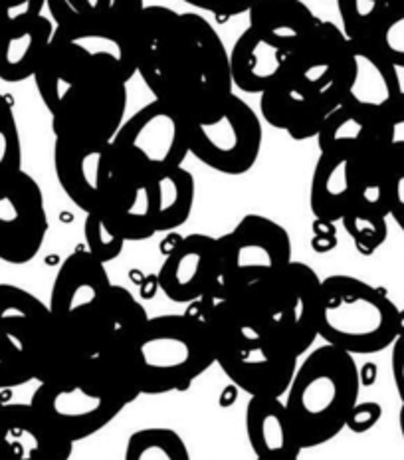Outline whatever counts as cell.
I'll use <instances>...</instances> for the list:
<instances>
[{
  "label": "cell",
  "instance_id": "e575fe53",
  "mask_svg": "<svg viewBox=\"0 0 404 460\" xmlns=\"http://www.w3.org/2000/svg\"><path fill=\"white\" fill-rule=\"evenodd\" d=\"M384 203L389 217L404 233V147L389 151L387 171H384Z\"/></svg>",
  "mask_w": 404,
  "mask_h": 460
},
{
  "label": "cell",
  "instance_id": "60d3db41",
  "mask_svg": "<svg viewBox=\"0 0 404 460\" xmlns=\"http://www.w3.org/2000/svg\"><path fill=\"white\" fill-rule=\"evenodd\" d=\"M392 348V379L394 385H397V393L400 401L404 402V333H400L394 343L391 345Z\"/></svg>",
  "mask_w": 404,
  "mask_h": 460
},
{
  "label": "cell",
  "instance_id": "bcb514c9",
  "mask_svg": "<svg viewBox=\"0 0 404 460\" xmlns=\"http://www.w3.org/2000/svg\"><path fill=\"white\" fill-rule=\"evenodd\" d=\"M256 460H297V458H285V456H264V458H256Z\"/></svg>",
  "mask_w": 404,
  "mask_h": 460
},
{
  "label": "cell",
  "instance_id": "3957f363",
  "mask_svg": "<svg viewBox=\"0 0 404 460\" xmlns=\"http://www.w3.org/2000/svg\"><path fill=\"white\" fill-rule=\"evenodd\" d=\"M135 399L139 393L118 363L85 358L40 381L31 405L75 445L98 435Z\"/></svg>",
  "mask_w": 404,
  "mask_h": 460
},
{
  "label": "cell",
  "instance_id": "ac0fdd59",
  "mask_svg": "<svg viewBox=\"0 0 404 460\" xmlns=\"http://www.w3.org/2000/svg\"><path fill=\"white\" fill-rule=\"evenodd\" d=\"M351 78L341 105L373 118L402 92L399 68L371 42H349Z\"/></svg>",
  "mask_w": 404,
  "mask_h": 460
},
{
  "label": "cell",
  "instance_id": "836d02e7",
  "mask_svg": "<svg viewBox=\"0 0 404 460\" xmlns=\"http://www.w3.org/2000/svg\"><path fill=\"white\" fill-rule=\"evenodd\" d=\"M22 169V143L11 100L0 93V171Z\"/></svg>",
  "mask_w": 404,
  "mask_h": 460
},
{
  "label": "cell",
  "instance_id": "30bf717a",
  "mask_svg": "<svg viewBox=\"0 0 404 460\" xmlns=\"http://www.w3.org/2000/svg\"><path fill=\"white\" fill-rule=\"evenodd\" d=\"M189 153L223 175H244L262 151V121L250 105L233 93L218 110L187 121Z\"/></svg>",
  "mask_w": 404,
  "mask_h": 460
},
{
  "label": "cell",
  "instance_id": "4dcf8cb0",
  "mask_svg": "<svg viewBox=\"0 0 404 460\" xmlns=\"http://www.w3.org/2000/svg\"><path fill=\"white\" fill-rule=\"evenodd\" d=\"M123 460H190V453L177 430L149 427L127 438Z\"/></svg>",
  "mask_w": 404,
  "mask_h": 460
},
{
  "label": "cell",
  "instance_id": "d590c367",
  "mask_svg": "<svg viewBox=\"0 0 404 460\" xmlns=\"http://www.w3.org/2000/svg\"><path fill=\"white\" fill-rule=\"evenodd\" d=\"M373 44L377 46L397 68H404V11L389 6V13L384 16Z\"/></svg>",
  "mask_w": 404,
  "mask_h": 460
},
{
  "label": "cell",
  "instance_id": "f6af8a7d",
  "mask_svg": "<svg viewBox=\"0 0 404 460\" xmlns=\"http://www.w3.org/2000/svg\"><path fill=\"white\" fill-rule=\"evenodd\" d=\"M389 4L394 6V8H400V11H404V0H389Z\"/></svg>",
  "mask_w": 404,
  "mask_h": 460
},
{
  "label": "cell",
  "instance_id": "ffe728a7",
  "mask_svg": "<svg viewBox=\"0 0 404 460\" xmlns=\"http://www.w3.org/2000/svg\"><path fill=\"white\" fill-rule=\"evenodd\" d=\"M248 13L250 28L287 56L303 48L321 24L303 0H254Z\"/></svg>",
  "mask_w": 404,
  "mask_h": 460
},
{
  "label": "cell",
  "instance_id": "2e32d148",
  "mask_svg": "<svg viewBox=\"0 0 404 460\" xmlns=\"http://www.w3.org/2000/svg\"><path fill=\"white\" fill-rule=\"evenodd\" d=\"M223 278L218 238L187 234L171 246L157 274L161 292L171 302L195 304L213 290Z\"/></svg>",
  "mask_w": 404,
  "mask_h": 460
},
{
  "label": "cell",
  "instance_id": "9a60e30c",
  "mask_svg": "<svg viewBox=\"0 0 404 460\" xmlns=\"http://www.w3.org/2000/svg\"><path fill=\"white\" fill-rule=\"evenodd\" d=\"M54 169L67 199L88 215L101 205L115 172L111 141L56 137Z\"/></svg>",
  "mask_w": 404,
  "mask_h": 460
},
{
  "label": "cell",
  "instance_id": "ab89813d",
  "mask_svg": "<svg viewBox=\"0 0 404 460\" xmlns=\"http://www.w3.org/2000/svg\"><path fill=\"white\" fill-rule=\"evenodd\" d=\"M198 11L213 13L218 18H233L250 11L254 0H182Z\"/></svg>",
  "mask_w": 404,
  "mask_h": 460
},
{
  "label": "cell",
  "instance_id": "4fadbf2b",
  "mask_svg": "<svg viewBox=\"0 0 404 460\" xmlns=\"http://www.w3.org/2000/svg\"><path fill=\"white\" fill-rule=\"evenodd\" d=\"M223 280L248 286L277 274L292 262V238L276 220L246 215L218 238Z\"/></svg>",
  "mask_w": 404,
  "mask_h": 460
},
{
  "label": "cell",
  "instance_id": "9c48e42d",
  "mask_svg": "<svg viewBox=\"0 0 404 460\" xmlns=\"http://www.w3.org/2000/svg\"><path fill=\"white\" fill-rule=\"evenodd\" d=\"M75 359L57 338L48 304L21 286L0 284V361L44 381Z\"/></svg>",
  "mask_w": 404,
  "mask_h": 460
},
{
  "label": "cell",
  "instance_id": "5b68a950",
  "mask_svg": "<svg viewBox=\"0 0 404 460\" xmlns=\"http://www.w3.org/2000/svg\"><path fill=\"white\" fill-rule=\"evenodd\" d=\"M359 391L355 358L329 343L313 349L297 366L284 402L302 450L321 447L341 433L359 402Z\"/></svg>",
  "mask_w": 404,
  "mask_h": 460
},
{
  "label": "cell",
  "instance_id": "74e56055",
  "mask_svg": "<svg viewBox=\"0 0 404 460\" xmlns=\"http://www.w3.org/2000/svg\"><path fill=\"white\" fill-rule=\"evenodd\" d=\"M46 0H0V32L44 14Z\"/></svg>",
  "mask_w": 404,
  "mask_h": 460
},
{
  "label": "cell",
  "instance_id": "ee69618b",
  "mask_svg": "<svg viewBox=\"0 0 404 460\" xmlns=\"http://www.w3.org/2000/svg\"><path fill=\"white\" fill-rule=\"evenodd\" d=\"M399 423H400V433H402V440H404V402L400 407V415H399Z\"/></svg>",
  "mask_w": 404,
  "mask_h": 460
},
{
  "label": "cell",
  "instance_id": "484cf974",
  "mask_svg": "<svg viewBox=\"0 0 404 460\" xmlns=\"http://www.w3.org/2000/svg\"><path fill=\"white\" fill-rule=\"evenodd\" d=\"M149 315L143 304L123 286H111L108 308L95 345V358L119 361L137 338Z\"/></svg>",
  "mask_w": 404,
  "mask_h": 460
},
{
  "label": "cell",
  "instance_id": "f35d334b",
  "mask_svg": "<svg viewBox=\"0 0 404 460\" xmlns=\"http://www.w3.org/2000/svg\"><path fill=\"white\" fill-rule=\"evenodd\" d=\"M381 415H382V407L379 405V402H374V401L357 402V405H355L349 413L347 425L345 427L357 435L367 433V430H371L374 425L379 423Z\"/></svg>",
  "mask_w": 404,
  "mask_h": 460
},
{
  "label": "cell",
  "instance_id": "7dc6e473",
  "mask_svg": "<svg viewBox=\"0 0 404 460\" xmlns=\"http://www.w3.org/2000/svg\"><path fill=\"white\" fill-rule=\"evenodd\" d=\"M400 333H404V310H400Z\"/></svg>",
  "mask_w": 404,
  "mask_h": 460
},
{
  "label": "cell",
  "instance_id": "8fae6325",
  "mask_svg": "<svg viewBox=\"0 0 404 460\" xmlns=\"http://www.w3.org/2000/svg\"><path fill=\"white\" fill-rule=\"evenodd\" d=\"M111 151L118 165L145 177L182 167L190 155L187 119L167 103L153 100L121 123Z\"/></svg>",
  "mask_w": 404,
  "mask_h": 460
},
{
  "label": "cell",
  "instance_id": "6da1fadb",
  "mask_svg": "<svg viewBox=\"0 0 404 460\" xmlns=\"http://www.w3.org/2000/svg\"><path fill=\"white\" fill-rule=\"evenodd\" d=\"M131 40L141 80L187 121L213 113L234 93L226 46L202 14L145 6Z\"/></svg>",
  "mask_w": 404,
  "mask_h": 460
},
{
  "label": "cell",
  "instance_id": "f1b7e54d",
  "mask_svg": "<svg viewBox=\"0 0 404 460\" xmlns=\"http://www.w3.org/2000/svg\"><path fill=\"white\" fill-rule=\"evenodd\" d=\"M315 139L320 151L341 149L353 153V155L377 146L387 147V143L381 137L377 118L347 108V105H339L327 115Z\"/></svg>",
  "mask_w": 404,
  "mask_h": 460
},
{
  "label": "cell",
  "instance_id": "cb8c5ba5",
  "mask_svg": "<svg viewBox=\"0 0 404 460\" xmlns=\"http://www.w3.org/2000/svg\"><path fill=\"white\" fill-rule=\"evenodd\" d=\"M353 197V153L341 149L320 151L315 163L310 207L320 223L335 225L341 220Z\"/></svg>",
  "mask_w": 404,
  "mask_h": 460
},
{
  "label": "cell",
  "instance_id": "83f0119b",
  "mask_svg": "<svg viewBox=\"0 0 404 460\" xmlns=\"http://www.w3.org/2000/svg\"><path fill=\"white\" fill-rule=\"evenodd\" d=\"M56 26L74 22L131 31L143 8V0H46Z\"/></svg>",
  "mask_w": 404,
  "mask_h": 460
},
{
  "label": "cell",
  "instance_id": "7a4b0ae2",
  "mask_svg": "<svg viewBox=\"0 0 404 460\" xmlns=\"http://www.w3.org/2000/svg\"><path fill=\"white\" fill-rule=\"evenodd\" d=\"M189 314L206 323L216 363L250 397H284L297 369V356L269 325L240 300L234 286L220 282Z\"/></svg>",
  "mask_w": 404,
  "mask_h": 460
},
{
  "label": "cell",
  "instance_id": "8d00e7d4",
  "mask_svg": "<svg viewBox=\"0 0 404 460\" xmlns=\"http://www.w3.org/2000/svg\"><path fill=\"white\" fill-rule=\"evenodd\" d=\"M382 141L389 149L404 147V92H400L377 118Z\"/></svg>",
  "mask_w": 404,
  "mask_h": 460
},
{
  "label": "cell",
  "instance_id": "c3c4849f",
  "mask_svg": "<svg viewBox=\"0 0 404 460\" xmlns=\"http://www.w3.org/2000/svg\"><path fill=\"white\" fill-rule=\"evenodd\" d=\"M0 405H3V401H0Z\"/></svg>",
  "mask_w": 404,
  "mask_h": 460
},
{
  "label": "cell",
  "instance_id": "7c38bea8",
  "mask_svg": "<svg viewBox=\"0 0 404 460\" xmlns=\"http://www.w3.org/2000/svg\"><path fill=\"white\" fill-rule=\"evenodd\" d=\"M284 74L317 110L329 115L339 108L349 85V40L339 26L321 21L307 44L287 58Z\"/></svg>",
  "mask_w": 404,
  "mask_h": 460
},
{
  "label": "cell",
  "instance_id": "7bdbcfd3",
  "mask_svg": "<svg viewBox=\"0 0 404 460\" xmlns=\"http://www.w3.org/2000/svg\"><path fill=\"white\" fill-rule=\"evenodd\" d=\"M359 376H361V383H364V385H373L374 379H377V367H374L373 363H367V366L359 371Z\"/></svg>",
  "mask_w": 404,
  "mask_h": 460
},
{
  "label": "cell",
  "instance_id": "7402d4cb",
  "mask_svg": "<svg viewBox=\"0 0 404 460\" xmlns=\"http://www.w3.org/2000/svg\"><path fill=\"white\" fill-rule=\"evenodd\" d=\"M259 95V111L268 126L285 131L295 141L317 137L327 115L295 90L284 68Z\"/></svg>",
  "mask_w": 404,
  "mask_h": 460
},
{
  "label": "cell",
  "instance_id": "4316f807",
  "mask_svg": "<svg viewBox=\"0 0 404 460\" xmlns=\"http://www.w3.org/2000/svg\"><path fill=\"white\" fill-rule=\"evenodd\" d=\"M197 183L192 172L177 167L151 177V203L155 233H171L190 218Z\"/></svg>",
  "mask_w": 404,
  "mask_h": 460
},
{
  "label": "cell",
  "instance_id": "603a6c76",
  "mask_svg": "<svg viewBox=\"0 0 404 460\" xmlns=\"http://www.w3.org/2000/svg\"><path fill=\"white\" fill-rule=\"evenodd\" d=\"M246 435L256 458H300L290 413L282 397H250L246 407Z\"/></svg>",
  "mask_w": 404,
  "mask_h": 460
},
{
  "label": "cell",
  "instance_id": "d6986e66",
  "mask_svg": "<svg viewBox=\"0 0 404 460\" xmlns=\"http://www.w3.org/2000/svg\"><path fill=\"white\" fill-rule=\"evenodd\" d=\"M115 159V157H113ZM108 217L125 243L149 241L155 233L151 203V177L118 165L101 205L95 208Z\"/></svg>",
  "mask_w": 404,
  "mask_h": 460
},
{
  "label": "cell",
  "instance_id": "e0dca14e",
  "mask_svg": "<svg viewBox=\"0 0 404 460\" xmlns=\"http://www.w3.org/2000/svg\"><path fill=\"white\" fill-rule=\"evenodd\" d=\"M74 443L31 402L0 405V460H70Z\"/></svg>",
  "mask_w": 404,
  "mask_h": 460
},
{
  "label": "cell",
  "instance_id": "44dd1931",
  "mask_svg": "<svg viewBox=\"0 0 404 460\" xmlns=\"http://www.w3.org/2000/svg\"><path fill=\"white\" fill-rule=\"evenodd\" d=\"M56 26L40 14L0 32V80L21 84L34 78L44 62Z\"/></svg>",
  "mask_w": 404,
  "mask_h": 460
},
{
  "label": "cell",
  "instance_id": "ba28073f",
  "mask_svg": "<svg viewBox=\"0 0 404 460\" xmlns=\"http://www.w3.org/2000/svg\"><path fill=\"white\" fill-rule=\"evenodd\" d=\"M233 286L246 308L280 335L297 358L312 349L320 338L321 288V278L312 266L292 261L266 280Z\"/></svg>",
  "mask_w": 404,
  "mask_h": 460
},
{
  "label": "cell",
  "instance_id": "52a82bcc",
  "mask_svg": "<svg viewBox=\"0 0 404 460\" xmlns=\"http://www.w3.org/2000/svg\"><path fill=\"white\" fill-rule=\"evenodd\" d=\"M110 274L88 248H78L57 268L50 310L57 338L75 358H95V345L108 308Z\"/></svg>",
  "mask_w": 404,
  "mask_h": 460
},
{
  "label": "cell",
  "instance_id": "f546056e",
  "mask_svg": "<svg viewBox=\"0 0 404 460\" xmlns=\"http://www.w3.org/2000/svg\"><path fill=\"white\" fill-rule=\"evenodd\" d=\"M389 210L381 200L367 197H351L341 217V225L347 230L355 248L364 256L377 252L389 236Z\"/></svg>",
  "mask_w": 404,
  "mask_h": 460
},
{
  "label": "cell",
  "instance_id": "8992f818",
  "mask_svg": "<svg viewBox=\"0 0 404 460\" xmlns=\"http://www.w3.org/2000/svg\"><path fill=\"white\" fill-rule=\"evenodd\" d=\"M400 335V310L382 288L335 274L320 288V338L349 356L384 351Z\"/></svg>",
  "mask_w": 404,
  "mask_h": 460
},
{
  "label": "cell",
  "instance_id": "d4e9b609",
  "mask_svg": "<svg viewBox=\"0 0 404 460\" xmlns=\"http://www.w3.org/2000/svg\"><path fill=\"white\" fill-rule=\"evenodd\" d=\"M230 56V75L234 88L246 93H262L287 62V54L262 40L252 28L238 36Z\"/></svg>",
  "mask_w": 404,
  "mask_h": 460
},
{
  "label": "cell",
  "instance_id": "b9f144b4",
  "mask_svg": "<svg viewBox=\"0 0 404 460\" xmlns=\"http://www.w3.org/2000/svg\"><path fill=\"white\" fill-rule=\"evenodd\" d=\"M31 381L32 377L26 376L24 371L14 369L11 366H6L4 361H0V389H14V387L26 385V383Z\"/></svg>",
  "mask_w": 404,
  "mask_h": 460
},
{
  "label": "cell",
  "instance_id": "277c9868",
  "mask_svg": "<svg viewBox=\"0 0 404 460\" xmlns=\"http://www.w3.org/2000/svg\"><path fill=\"white\" fill-rule=\"evenodd\" d=\"M129 377L139 395L187 391L216 363L206 323L192 314L149 318L127 353L113 361Z\"/></svg>",
  "mask_w": 404,
  "mask_h": 460
},
{
  "label": "cell",
  "instance_id": "d6a6232c",
  "mask_svg": "<svg viewBox=\"0 0 404 460\" xmlns=\"http://www.w3.org/2000/svg\"><path fill=\"white\" fill-rule=\"evenodd\" d=\"M83 236L85 248L103 264L115 261L121 254L125 244L123 236L115 230V226L101 210H92V213L85 215Z\"/></svg>",
  "mask_w": 404,
  "mask_h": 460
},
{
  "label": "cell",
  "instance_id": "5bb4252c",
  "mask_svg": "<svg viewBox=\"0 0 404 460\" xmlns=\"http://www.w3.org/2000/svg\"><path fill=\"white\" fill-rule=\"evenodd\" d=\"M48 215L40 185L26 171H0V261L22 266L42 251Z\"/></svg>",
  "mask_w": 404,
  "mask_h": 460
},
{
  "label": "cell",
  "instance_id": "1f68e13d",
  "mask_svg": "<svg viewBox=\"0 0 404 460\" xmlns=\"http://www.w3.org/2000/svg\"><path fill=\"white\" fill-rule=\"evenodd\" d=\"M389 6V0H337L345 38L349 42L373 44Z\"/></svg>",
  "mask_w": 404,
  "mask_h": 460
}]
</instances>
